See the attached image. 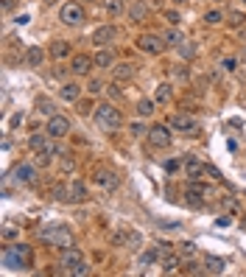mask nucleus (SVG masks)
<instances>
[{"label": "nucleus", "mask_w": 246, "mask_h": 277, "mask_svg": "<svg viewBox=\"0 0 246 277\" xmlns=\"http://www.w3.org/2000/svg\"><path fill=\"white\" fill-rule=\"evenodd\" d=\"M185 176L187 179H202V176H207V163H202L196 154H187L185 157Z\"/></svg>", "instance_id": "14"}, {"label": "nucleus", "mask_w": 246, "mask_h": 277, "mask_svg": "<svg viewBox=\"0 0 246 277\" xmlns=\"http://www.w3.org/2000/svg\"><path fill=\"white\" fill-rule=\"evenodd\" d=\"M107 96H109V98H115V101H120V98H123V93H120L118 81H115V84H107Z\"/></svg>", "instance_id": "48"}, {"label": "nucleus", "mask_w": 246, "mask_h": 277, "mask_svg": "<svg viewBox=\"0 0 246 277\" xmlns=\"http://www.w3.org/2000/svg\"><path fill=\"white\" fill-rule=\"evenodd\" d=\"M140 247H143V235H140L137 229H129V235H126V249H132V252H137Z\"/></svg>", "instance_id": "38"}, {"label": "nucleus", "mask_w": 246, "mask_h": 277, "mask_svg": "<svg viewBox=\"0 0 246 277\" xmlns=\"http://www.w3.org/2000/svg\"><path fill=\"white\" fill-rule=\"evenodd\" d=\"M149 0H134L132 6H129V23H143L145 17H149Z\"/></svg>", "instance_id": "21"}, {"label": "nucleus", "mask_w": 246, "mask_h": 277, "mask_svg": "<svg viewBox=\"0 0 246 277\" xmlns=\"http://www.w3.org/2000/svg\"><path fill=\"white\" fill-rule=\"evenodd\" d=\"M17 229H14V227H9V224H6V227H3V241H6V244H12L14 241V238H17Z\"/></svg>", "instance_id": "49"}, {"label": "nucleus", "mask_w": 246, "mask_h": 277, "mask_svg": "<svg viewBox=\"0 0 246 277\" xmlns=\"http://www.w3.org/2000/svg\"><path fill=\"white\" fill-rule=\"evenodd\" d=\"M176 252H179L182 258H196L199 249H196V244H193V241H182L179 247H176Z\"/></svg>", "instance_id": "40"}, {"label": "nucleus", "mask_w": 246, "mask_h": 277, "mask_svg": "<svg viewBox=\"0 0 246 277\" xmlns=\"http://www.w3.org/2000/svg\"><path fill=\"white\" fill-rule=\"evenodd\" d=\"M92 118H95V123L104 129V132H118L120 126H123V115H120V109L115 107V104H98L95 109H92Z\"/></svg>", "instance_id": "1"}, {"label": "nucleus", "mask_w": 246, "mask_h": 277, "mask_svg": "<svg viewBox=\"0 0 246 277\" xmlns=\"http://www.w3.org/2000/svg\"><path fill=\"white\" fill-rule=\"evenodd\" d=\"M87 3H92V0H87Z\"/></svg>", "instance_id": "58"}, {"label": "nucleus", "mask_w": 246, "mask_h": 277, "mask_svg": "<svg viewBox=\"0 0 246 277\" xmlns=\"http://www.w3.org/2000/svg\"><path fill=\"white\" fill-rule=\"evenodd\" d=\"M171 76H174L176 81H182V84L190 81V70H187V65H171Z\"/></svg>", "instance_id": "36"}, {"label": "nucleus", "mask_w": 246, "mask_h": 277, "mask_svg": "<svg viewBox=\"0 0 246 277\" xmlns=\"http://www.w3.org/2000/svg\"><path fill=\"white\" fill-rule=\"evenodd\" d=\"M176 51H179V56H182V59H187V62H190L193 56L199 54L196 42H190V39H185V42H182V45H179V48H176Z\"/></svg>", "instance_id": "37"}, {"label": "nucleus", "mask_w": 246, "mask_h": 277, "mask_svg": "<svg viewBox=\"0 0 246 277\" xmlns=\"http://www.w3.org/2000/svg\"><path fill=\"white\" fill-rule=\"evenodd\" d=\"M51 196H54L56 202H70V182H56Z\"/></svg>", "instance_id": "30"}, {"label": "nucleus", "mask_w": 246, "mask_h": 277, "mask_svg": "<svg viewBox=\"0 0 246 277\" xmlns=\"http://www.w3.org/2000/svg\"><path fill=\"white\" fill-rule=\"evenodd\" d=\"M165 171H168V174H179V171H185V160H179V157L165 160Z\"/></svg>", "instance_id": "41"}, {"label": "nucleus", "mask_w": 246, "mask_h": 277, "mask_svg": "<svg viewBox=\"0 0 246 277\" xmlns=\"http://www.w3.org/2000/svg\"><path fill=\"white\" fill-rule=\"evenodd\" d=\"M14 182H20V185H34L36 179H39V171H36V165L31 163H17L12 171Z\"/></svg>", "instance_id": "12"}, {"label": "nucleus", "mask_w": 246, "mask_h": 277, "mask_svg": "<svg viewBox=\"0 0 246 277\" xmlns=\"http://www.w3.org/2000/svg\"><path fill=\"white\" fill-rule=\"evenodd\" d=\"M221 70L224 73H235V70H238V59H235V56H224V59H221Z\"/></svg>", "instance_id": "45"}, {"label": "nucleus", "mask_w": 246, "mask_h": 277, "mask_svg": "<svg viewBox=\"0 0 246 277\" xmlns=\"http://www.w3.org/2000/svg\"><path fill=\"white\" fill-rule=\"evenodd\" d=\"M154 101L157 104H171L174 101V84H171V81H162V84L154 90Z\"/></svg>", "instance_id": "26"}, {"label": "nucleus", "mask_w": 246, "mask_h": 277, "mask_svg": "<svg viewBox=\"0 0 246 277\" xmlns=\"http://www.w3.org/2000/svg\"><path fill=\"white\" fill-rule=\"evenodd\" d=\"M207 176H213V179H221L224 174H221V171L216 168V165H207Z\"/></svg>", "instance_id": "52"}, {"label": "nucleus", "mask_w": 246, "mask_h": 277, "mask_svg": "<svg viewBox=\"0 0 246 277\" xmlns=\"http://www.w3.org/2000/svg\"><path fill=\"white\" fill-rule=\"evenodd\" d=\"M115 39H118V28L112 23H104L92 31V45H98V48H109V42H115Z\"/></svg>", "instance_id": "11"}, {"label": "nucleus", "mask_w": 246, "mask_h": 277, "mask_svg": "<svg viewBox=\"0 0 246 277\" xmlns=\"http://www.w3.org/2000/svg\"><path fill=\"white\" fill-rule=\"evenodd\" d=\"M51 134L48 132H34L28 137V149L34 151V154H54V143H51Z\"/></svg>", "instance_id": "13"}, {"label": "nucleus", "mask_w": 246, "mask_h": 277, "mask_svg": "<svg viewBox=\"0 0 246 277\" xmlns=\"http://www.w3.org/2000/svg\"><path fill=\"white\" fill-rule=\"evenodd\" d=\"M104 90H107V84H104L101 78H90V81H87V93H90V96H101Z\"/></svg>", "instance_id": "42"}, {"label": "nucleus", "mask_w": 246, "mask_h": 277, "mask_svg": "<svg viewBox=\"0 0 246 277\" xmlns=\"http://www.w3.org/2000/svg\"><path fill=\"white\" fill-rule=\"evenodd\" d=\"M92 59H95V67H101V70H112V67L118 65V59H115V51H112V48H98Z\"/></svg>", "instance_id": "19"}, {"label": "nucleus", "mask_w": 246, "mask_h": 277, "mask_svg": "<svg viewBox=\"0 0 246 277\" xmlns=\"http://www.w3.org/2000/svg\"><path fill=\"white\" fill-rule=\"evenodd\" d=\"M185 39H187V36L179 31V25H171V28L165 31V42H168V48H179Z\"/></svg>", "instance_id": "27"}, {"label": "nucleus", "mask_w": 246, "mask_h": 277, "mask_svg": "<svg viewBox=\"0 0 246 277\" xmlns=\"http://www.w3.org/2000/svg\"><path fill=\"white\" fill-rule=\"evenodd\" d=\"M137 48L149 56H160L168 51V42H165V34H157V31H145V34L137 36Z\"/></svg>", "instance_id": "5"}, {"label": "nucleus", "mask_w": 246, "mask_h": 277, "mask_svg": "<svg viewBox=\"0 0 246 277\" xmlns=\"http://www.w3.org/2000/svg\"><path fill=\"white\" fill-rule=\"evenodd\" d=\"M129 134H132V137L137 140V137H143V134H149V129H145V126H143V123H140V121H134L132 126H129Z\"/></svg>", "instance_id": "46"}, {"label": "nucleus", "mask_w": 246, "mask_h": 277, "mask_svg": "<svg viewBox=\"0 0 246 277\" xmlns=\"http://www.w3.org/2000/svg\"><path fill=\"white\" fill-rule=\"evenodd\" d=\"M59 0H42V6H56Z\"/></svg>", "instance_id": "55"}, {"label": "nucleus", "mask_w": 246, "mask_h": 277, "mask_svg": "<svg viewBox=\"0 0 246 277\" xmlns=\"http://www.w3.org/2000/svg\"><path fill=\"white\" fill-rule=\"evenodd\" d=\"M168 126L174 129V132L185 134V137H196V134L202 132L199 121L193 118L190 112H174V115H171V121H168Z\"/></svg>", "instance_id": "6"}, {"label": "nucleus", "mask_w": 246, "mask_h": 277, "mask_svg": "<svg viewBox=\"0 0 246 277\" xmlns=\"http://www.w3.org/2000/svg\"><path fill=\"white\" fill-rule=\"evenodd\" d=\"M162 17L168 20V25H179V23H182V14L176 12V9H168V12H162Z\"/></svg>", "instance_id": "47"}, {"label": "nucleus", "mask_w": 246, "mask_h": 277, "mask_svg": "<svg viewBox=\"0 0 246 277\" xmlns=\"http://www.w3.org/2000/svg\"><path fill=\"white\" fill-rule=\"evenodd\" d=\"M185 274H207V271H204V260L202 263H199V260H190V263H185Z\"/></svg>", "instance_id": "43"}, {"label": "nucleus", "mask_w": 246, "mask_h": 277, "mask_svg": "<svg viewBox=\"0 0 246 277\" xmlns=\"http://www.w3.org/2000/svg\"><path fill=\"white\" fill-rule=\"evenodd\" d=\"M243 3H246V0H243Z\"/></svg>", "instance_id": "59"}, {"label": "nucleus", "mask_w": 246, "mask_h": 277, "mask_svg": "<svg viewBox=\"0 0 246 277\" xmlns=\"http://www.w3.org/2000/svg\"><path fill=\"white\" fill-rule=\"evenodd\" d=\"M90 199V191H87V182L81 176H73L70 179V205H84Z\"/></svg>", "instance_id": "15"}, {"label": "nucleus", "mask_w": 246, "mask_h": 277, "mask_svg": "<svg viewBox=\"0 0 246 277\" xmlns=\"http://www.w3.org/2000/svg\"><path fill=\"white\" fill-rule=\"evenodd\" d=\"M20 123H23V115L17 112V115H14V118H12V126H20Z\"/></svg>", "instance_id": "54"}, {"label": "nucleus", "mask_w": 246, "mask_h": 277, "mask_svg": "<svg viewBox=\"0 0 246 277\" xmlns=\"http://www.w3.org/2000/svg\"><path fill=\"white\" fill-rule=\"evenodd\" d=\"M67 274H70V277H90V274H92V269H90V263H87V260H81L78 266L67 269Z\"/></svg>", "instance_id": "39"}, {"label": "nucleus", "mask_w": 246, "mask_h": 277, "mask_svg": "<svg viewBox=\"0 0 246 277\" xmlns=\"http://www.w3.org/2000/svg\"><path fill=\"white\" fill-rule=\"evenodd\" d=\"M92 67H95V59L87 56V54H76L70 59V73H73V76H87Z\"/></svg>", "instance_id": "16"}, {"label": "nucleus", "mask_w": 246, "mask_h": 277, "mask_svg": "<svg viewBox=\"0 0 246 277\" xmlns=\"http://www.w3.org/2000/svg\"><path fill=\"white\" fill-rule=\"evenodd\" d=\"M179 266H182V255L179 252H171V255H165V258H162V271H165V274L176 271Z\"/></svg>", "instance_id": "28"}, {"label": "nucleus", "mask_w": 246, "mask_h": 277, "mask_svg": "<svg viewBox=\"0 0 246 277\" xmlns=\"http://www.w3.org/2000/svg\"><path fill=\"white\" fill-rule=\"evenodd\" d=\"M76 107H78V115H87V112L92 109V104H90V101H81V98H78Z\"/></svg>", "instance_id": "50"}, {"label": "nucleus", "mask_w": 246, "mask_h": 277, "mask_svg": "<svg viewBox=\"0 0 246 277\" xmlns=\"http://www.w3.org/2000/svg\"><path fill=\"white\" fill-rule=\"evenodd\" d=\"M204 271L207 274H224L227 271V260L216 258V255H204Z\"/></svg>", "instance_id": "23"}, {"label": "nucleus", "mask_w": 246, "mask_h": 277, "mask_svg": "<svg viewBox=\"0 0 246 277\" xmlns=\"http://www.w3.org/2000/svg\"><path fill=\"white\" fill-rule=\"evenodd\" d=\"M137 263H140V269H149V266H154V263H162V249L160 247H151V249H145V252L143 255H140V260H137Z\"/></svg>", "instance_id": "24"}, {"label": "nucleus", "mask_w": 246, "mask_h": 277, "mask_svg": "<svg viewBox=\"0 0 246 277\" xmlns=\"http://www.w3.org/2000/svg\"><path fill=\"white\" fill-rule=\"evenodd\" d=\"M232 224V216H218L216 218V227H229Z\"/></svg>", "instance_id": "51"}, {"label": "nucleus", "mask_w": 246, "mask_h": 277, "mask_svg": "<svg viewBox=\"0 0 246 277\" xmlns=\"http://www.w3.org/2000/svg\"><path fill=\"white\" fill-rule=\"evenodd\" d=\"M126 235H129V229H118V233H112L109 235L112 247H126Z\"/></svg>", "instance_id": "44"}, {"label": "nucleus", "mask_w": 246, "mask_h": 277, "mask_svg": "<svg viewBox=\"0 0 246 277\" xmlns=\"http://www.w3.org/2000/svg\"><path fill=\"white\" fill-rule=\"evenodd\" d=\"M227 25L240 31L246 25V12H238V9H235V12H227Z\"/></svg>", "instance_id": "33"}, {"label": "nucleus", "mask_w": 246, "mask_h": 277, "mask_svg": "<svg viewBox=\"0 0 246 277\" xmlns=\"http://www.w3.org/2000/svg\"><path fill=\"white\" fill-rule=\"evenodd\" d=\"M70 54H73V45L67 42V39H54V42H51V48H48V56L54 62H65Z\"/></svg>", "instance_id": "18"}, {"label": "nucleus", "mask_w": 246, "mask_h": 277, "mask_svg": "<svg viewBox=\"0 0 246 277\" xmlns=\"http://www.w3.org/2000/svg\"><path fill=\"white\" fill-rule=\"evenodd\" d=\"M137 76V65L134 62H118V65L112 67V78L115 81H132V78Z\"/></svg>", "instance_id": "17"}, {"label": "nucleus", "mask_w": 246, "mask_h": 277, "mask_svg": "<svg viewBox=\"0 0 246 277\" xmlns=\"http://www.w3.org/2000/svg\"><path fill=\"white\" fill-rule=\"evenodd\" d=\"M213 196H216V191H213L210 185H204V182H199V179H190L187 182V191H185V205L190 207V210H204Z\"/></svg>", "instance_id": "2"}, {"label": "nucleus", "mask_w": 246, "mask_h": 277, "mask_svg": "<svg viewBox=\"0 0 246 277\" xmlns=\"http://www.w3.org/2000/svg\"><path fill=\"white\" fill-rule=\"evenodd\" d=\"M59 98L67 104H76L78 98H81V84H78V81H65V84L59 87Z\"/></svg>", "instance_id": "20"}, {"label": "nucleus", "mask_w": 246, "mask_h": 277, "mask_svg": "<svg viewBox=\"0 0 246 277\" xmlns=\"http://www.w3.org/2000/svg\"><path fill=\"white\" fill-rule=\"evenodd\" d=\"M28 258H31V249H28V244H6L3 247V266L6 269H12V271H17V269H25L28 266Z\"/></svg>", "instance_id": "3"}, {"label": "nucleus", "mask_w": 246, "mask_h": 277, "mask_svg": "<svg viewBox=\"0 0 246 277\" xmlns=\"http://www.w3.org/2000/svg\"><path fill=\"white\" fill-rule=\"evenodd\" d=\"M59 23L62 25H70V28H78V25L84 23V6H81L78 0L65 3V6L59 9Z\"/></svg>", "instance_id": "8"}, {"label": "nucleus", "mask_w": 246, "mask_h": 277, "mask_svg": "<svg viewBox=\"0 0 246 277\" xmlns=\"http://www.w3.org/2000/svg\"><path fill=\"white\" fill-rule=\"evenodd\" d=\"M73 171H76V160H73L70 154H62L59 157V174L62 176H70Z\"/></svg>", "instance_id": "34"}, {"label": "nucleus", "mask_w": 246, "mask_h": 277, "mask_svg": "<svg viewBox=\"0 0 246 277\" xmlns=\"http://www.w3.org/2000/svg\"><path fill=\"white\" fill-rule=\"evenodd\" d=\"M23 62L28 67H39L45 62V51L39 48V45H31V48H25V56H23Z\"/></svg>", "instance_id": "25"}, {"label": "nucleus", "mask_w": 246, "mask_h": 277, "mask_svg": "<svg viewBox=\"0 0 246 277\" xmlns=\"http://www.w3.org/2000/svg\"><path fill=\"white\" fill-rule=\"evenodd\" d=\"M240 62H243V67H246V42H243V56H240Z\"/></svg>", "instance_id": "56"}, {"label": "nucleus", "mask_w": 246, "mask_h": 277, "mask_svg": "<svg viewBox=\"0 0 246 277\" xmlns=\"http://www.w3.org/2000/svg\"><path fill=\"white\" fill-rule=\"evenodd\" d=\"M39 241L51 244V247L67 249V247H73V235H70V229H67L65 224H48V227L39 229Z\"/></svg>", "instance_id": "4"}, {"label": "nucleus", "mask_w": 246, "mask_h": 277, "mask_svg": "<svg viewBox=\"0 0 246 277\" xmlns=\"http://www.w3.org/2000/svg\"><path fill=\"white\" fill-rule=\"evenodd\" d=\"M36 112L45 115V118H54V115H56L54 101H51V98H45V96H39V98H36Z\"/></svg>", "instance_id": "31"}, {"label": "nucleus", "mask_w": 246, "mask_h": 277, "mask_svg": "<svg viewBox=\"0 0 246 277\" xmlns=\"http://www.w3.org/2000/svg\"><path fill=\"white\" fill-rule=\"evenodd\" d=\"M92 182H95V185L101 188L104 193H112V191H118V185H120V176H118V171H115V168H107V165H98V168L92 171Z\"/></svg>", "instance_id": "7"}, {"label": "nucleus", "mask_w": 246, "mask_h": 277, "mask_svg": "<svg viewBox=\"0 0 246 277\" xmlns=\"http://www.w3.org/2000/svg\"><path fill=\"white\" fill-rule=\"evenodd\" d=\"M126 12V0H107V14L109 17H120Z\"/></svg>", "instance_id": "35"}, {"label": "nucleus", "mask_w": 246, "mask_h": 277, "mask_svg": "<svg viewBox=\"0 0 246 277\" xmlns=\"http://www.w3.org/2000/svg\"><path fill=\"white\" fill-rule=\"evenodd\" d=\"M174 143V129L165 126V123H154L149 126V146L151 149H168Z\"/></svg>", "instance_id": "9"}, {"label": "nucleus", "mask_w": 246, "mask_h": 277, "mask_svg": "<svg viewBox=\"0 0 246 277\" xmlns=\"http://www.w3.org/2000/svg\"><path fill=\"white\" fill-rule=\"evenodd\" d=\"M221 23H227V12H221V9H210L204 14V25H221Z\"/></svg>", "instance_id": "32"}, {"label": "nucleus", "mask_w": 246, "mask_h": 277, "mask_svg": "<svg viewBox=\"0 0 246 277\" xmlns=\"http://www.w3.org/2000/svg\"><path fill=\"white\" fill-rule=\"evenodd\" d=\"M81 260H84L81 249H76V247H67V249H62V258H59V263L65 266V271H67V269H73V266H78Z\"/></svg>", "instance_id": "22"}, {"label": "nucleus", "mask_w": 246, "mask_h": 277, "mask_svg": "<svg viewBox=\"0 0 246 277\" xmlns=\"http://www.w3.org/2000/svg\"><path fill=\"white\" fill-rule=\"evenodd\" d=\"M17 3H20V0H3V12H12Z\"/></svg>", "instance_id": "53"}, {"label": "nucleus", "mask_w": 246, "mask_h": 277, "mask_svg": "<svg viewBox=\"0 0 246 277\" xmlns=\"http://www.w3.org/2000/svg\"><path fill=\"white\" fill-rule=\"evenodd\" d=\"M70 129H73L70 118H65V115L56 112L54 118H48V126H45V132H48L54 140H65L67 134H70Z\"/></svg>", "instance_id": "10"}, {"label": "nucleus", "mask_w": 246, "mask_h": 277, "mask_svg": "<svg viewBox=\"0 0 246 277\" xmlns=\"http://www.w3.org/2000/svg\"><path fill=\"white\" fill-rule=\"evenodd\" d=\"M157 107H160V104H157L154 98H140V101H137V115H140V118H151Z\"/></svg>", "instance_id": "29"}, {"label": "nucleus", "mask_w": 246, "mask_h": 277, "mask_svg": "<svg viewBox=\"0 0 246 277\" xmlns=\"http://www.w3.org/2000/svg\"><path fill=\"white\" fill-rule=\"evenodd\" d=\"M174 3H182V0H174Z\"/></svg>", "instance_id": "57"}]
</instances>
